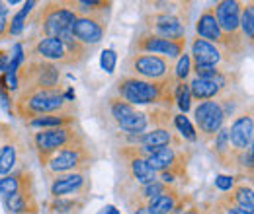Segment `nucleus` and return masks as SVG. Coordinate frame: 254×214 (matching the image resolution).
Masks as SVG:
<instances>
[{
  "label": "nucleus",
  "instance_id": "f257e3e1",
  "mask_svg": "<svg viewBox=\"0 0 254 214\" xmlns=\"http://www.w3.org/2000/svg\"><path fill=\"white\" fill-rule=\"evenodd\" d=\"M174 76L162 82H149L139 78L122 76L116 82V95L127 101L129 105H162V109H170L174 105Z\"/></svg>",
  "mask_w": 254,
  "mask_h": 214
},
{
  "label": "nucleus",
  "instance_id": "f03ea898",
  "mask_svg": "<svg viewBox=\"0 0 254 214\" xmlns=\"http://www.w3.org/2000/svg\"><path fill=\"white\" fill-rule=\"evenodd\" d=\"M74 101H66L63 90H43V88H26L18 90L16 99H12L10 111L18 115L20 119H35L41 115H51V113H61L68 111Z\"/></svg>",
  "mask_w": 254,
  "mask_h": 214
},
{
  "label": "nucleus",
  "instance_id": "7ed1b4c3",
  "mask_svg": "<svg viewBox=\"0 0 254 214\" xmlns=\"http://www.w3.org/2000/svg\"><path fill=\"white\" fill-rule=\"evenodd\" d=\"M39 162L43 171L51 179L55 175H64V173H88L96 162V154L88 146V140H84L49 154Z\"/></svg>",
  "mask_w": 254,
  "mask_h": 214
},
{
  "label": "nucleus",
  "instance_id": "20e7f679",
  "mask_svg": "<svg viewBox=\"0 0 254 214\" xmlns=\"http://www.w3.org/2000/svg\"><path fill=\"white\" fill-rule=\"evenodd\" d=\"M172 6L174 2H153V12L143 16V31L170 41L186 39V16H182L184 4L178 10Z\"/></svg>",
  "mask_w": 254,
  "mask_h": 214
},
{
  "label": "nucleus",
  "instance_id": "39448f33",
  "mask_svg": "<svg viewBox=\"0 0 254 214\" xmlns=\"http://www.w3.org/2000/svg\"><path fill=\"white\" fill-rule=\"evenodd\" d=\"M241 8L243 2L235 0H221L213 6L215 20L221 31V53L223 55H243L247 51V41L241 33Z\"/></svg>",
  "mask_w": 254,
  "mask_h": 214
},
{
  "label": "nucleus",
  "instance_id": "423d86ee",
  "mask_svg": "<svg viewBox=\"0 0 254 214\" xmlns=\"http://www.w3.org/2000/svg\"><path fill=\"white\" fill-rule=\"evenodd\" d=\"M16 80H18V90H26V88L59 90L61 66L41 59H26L16 70Z\"/></svg>",
  "mask_w": 254,
  "mask_h": 214
},
{
  "label": "nucleus",
  "instance_id": "0eeeda50",
  "mask_svg": "<svg viewBox=\"0 0 254 214\" xmlns=\"http://www.w3.org/2000/svg\"><path fill=\"white\" fill-rule=\"evenodd\" d=\"M124 76L149 82H162L172 76V66L166 59L157 55L129 53L124 59Z\"/></svg>",
  "mask_w": 254,
  "mask_h": 214
},
{
  "label": "nucleus",
  "instance_id": "6e6552de",
  "mask_svg": "<svg viewBox=\"0 0 254 214\" xmlns=\"http://www.w3.org/2000/svg\"><path fill=\"white\" fill-rule=\"evenodd\" d=\"M116 158L120 160V166H122L120 179H127L131 185H139V187L157 181V173L149 168L141 146L122 144L116 150Z\"/></svg>",
  "mask_w": 254,
  "mask_h": 214
},
{
  "label": "nucleus",
  "instance_id": "1a4fd4ad",
  "mask_svg": "<svg viewBox=\"0 0 254 214\" xmlns=\"http://www.w3.org/2000/svg\"><path fill=\"white\" fill-rule=\"evenodd\" d=\"M88 140L84 136V132L72 125V127H59V128H43V130H37L33 134V146L37 150L39 160L47 158L49 154L57 152L61 148H66L70 144H78V142H84Z\"/></svg>",
  "mask_w": 254,
  "mask_h": 214
},
{
  "label": "nucleus",
  "instance_id": "9d476101",
  "mask_svg": "<svg viewBox=\"0 0 254 214\" xmlns=\"http://www.w3.org/2000/svg\"><path fill=\"white\" fill-rule=\"evenodd\" d=\"M74 20L76 14L66 6V2H45L35 24L39 26L41 37H59L72 30Z\"/></svg>",
  "mask_w": 254,
  "mask_h": 214
},
{
  "label": "nucleus",
  "instance_id": "9b49d317",
  "mask_svg": "<svg viewBox=\"0 0 254 214\" xmlns=\"http://www.w3.org/2000/svg\"><path fill=\"white\" fill-rule=\"evenodd\" d=\"M186 49V39L180 41H170V39H162L159 35H153L149 31H139L131 45H129V53H147V55H157L162 59H178Z\"/></svg>",
  "mask_w": 254,
  "mask_h": 214
},
{
  "label": "nucleus",
  "instance_id": "f8f14e48",
  "mask_svg": "<svg viewBox=\"0 0 254 214\" xmlns=\"http://www.w3.org/2000/svg\"><path fill=\"white\" fill-rule=\"evenodd\" d=\"M108 14L110 12H94V14H78L72 24V37L86 47H96L102 43L108 31Z\"/></svg>",
  "mask_w": 254,
  "mask_h": 214
},
{
  "label": "nucleus",
  "instance_id": "ddd939ff",
  "mask_svg": "<svg viewBox=\"0 0 254 214\" xmlns=\"http://www.w3.org/2000/svg\"><path fill=\"white\" fill-rule=\"evenodd\" d=\"M193 117H195V125H197L195 136H199L201 142H211L215 138V134L221 130L223 121H225L221 105L217 101H213V99L201 101L195 107Z\"/></svg>",
  "mask_w": 254,
  "mask_h": 214
},
{
  "label": "nucleus",
  "instance_id": "4468645a",
  "mask_svg": "<svg viewBox=\"0 0 254 214\" xmlns=\"http://www.w3.org/2000/svg\"><path fill=\"white\" fill-rule=\"evenodd\" d=\"M26 55H28V59H41V61L55 62L59 66H74L70 53L66 51L64 43L59 37H37V39H33Z\"/></svg>",
  "mask_w": 254,
  "mask_h": 214
},
{
  "label": "nucleus",
  "instance_id": "2eb2a0df",
  "mask_svg": "<svg viewBox=\"0 0 254 214\" xmlns=\"http://www.w3.org/2000/svg\"><path fill=\"white\" fill-rule=\"evenodd\" d=\"M229 130V146L235 152H245L253 148L254 138V117H253V105H249V109L241 111L235 121L231 125Z\"/></svg>",
  "mask_w": 254,
  "mask_h": 214
},
{
  "label": "nucleus",
  "instance_id": "dca6fc26",
  "mask_svg": "<svg viewBox=\"0 0 254 214\" xmlns=\"http://www.w3.org/2000/svg\"><path fill=\"white\" fill-rule=\"evenodd\" d=\"M26 154H28V148L24 140L12 132V136H8L0 144V177L18 171V166L24 164Z\"/></svg>",
  "mask_w": 254,
  "mask_h": 214
},
{
  "label": "nucleus",
  "instance_id": "f3484780",
  "mask_svg": "<svg viewBox=\"0 0 254 214\" xmlns=\"http://www.w3.org/2000/svg\"><path fill=\"white\" fill-rule=\"evenodd\" d=\"M90 189V177L88 173H64L51 177L49 193L53 199H64L70 195H80Z\"/></svg>",
  "mask_w": 254,
  "mask_h": 214
},
{
  "label": "nucleus",
  "instance_id": "a211bd4d",
  "mask_svg": "<svg viewBox=\"0 0 254 214\" xmlns=\"http://www.w3.org/2000/svg\"><path fill=\"white\" fill-rule=\"evenodd\" d=\"M190 95L197 101H209L219 97L229 88V76L225 72H219L213 78H193L190 84Z\"/></svg>",
  "mask_w": 254,
  "mask_h": 214
},
{
  "label": "nucleus",
  "instance_id": "6ab92c4d",
  "mask_svg": "<svg viewBox=\"0 0 254 214\" xmlns=\"http://www.w3.org/2000/svg\"><path fill=\"white\" fill-rule=\"evenodd\" d=\"M4 201H6V209L12 214L37 213V203H35V195H33V179L22 185L18 193L6 197Z\"/></svg>",
  "mask_w": 254,
  "mask_h": 214
},
{
  "label": "nucleus",
  "instance_id": "aec40b11",
  "mask_svg": "<svg viewBox=\"0 0 254 214\" xmlns=\"http://www.w3.org/2000/svg\"><path fill=\"white\" fill-rule=\"evenodd\" d=\"M190 59L197 66H217L223 61V53L217 45H211L197 35L191 41V55Z\"/></svg>",
  "mask_w": 254,
  "mask_h": 214
},
{
  "label": "nucleus",
  "instance_id": "412c9836",
  "mask_svg": "<svg viewBox=\"0 0 254 214\" xmlns=\"http://www.w3.org/2000/svg\"><path fill=\"white\" fill-rule=\"evenodd\" d=\"M195 35L211 45H217L221 47V31L217 26V20H215V10L213 6H207L199 18H197V24H195Z\"/></svg>",
  "mask_w": 254,
  "mask_h": 214
},
{
  "label": "nucleus",
  "instance_id": "4be33fe9",
  "mask_svg": "<svg viewBox=\"0 0 254 214\" xmlns=\"http://www.w3.org/2000/svg\"><path fill=\"white\" fill-rule=\"evenodd\" d=\"M133 113H135V107L118 95H110L108 99H104V115H108V121L116 127H120Z\"/></svg>",
  "mask_w": 254,
  "mask_h": 214
},
{
  "label": "nucleus",
  "instance_id": "5701e85b",
  "mask_svg": "<svg viewBox=\"0 0 254 214\" xmlns=\"http://www.w3.org/2000/svg\"><path fill=\"white\" fill-rule=\"evenodd\" d=\"M30 128H59V127H72L76 125V115L68 113V111H61V113H51V115H41L26 121Z\"/></svg>",
  "mask_w": 254,
  "mask_h": 214
},
{
  "label": "nucleus",
  "instance_id": "b1692460",
  "mask_svg": "<svg viewBox=\"0 0 254 214\" xmlns=\"http://www.w3.org/2000/svg\"><path fill=\"white\" fill-rule=\"evenodd\" d=\"M178 154H180V150H176V146H164V148L153 150L145 160H147L149 168L155 173H160V171H166V170H170L174 166Z\"/></svg>",
  "mask_w": 254,
  "mask_h": 214
},
{
  "label": "nucleus",
  "instance_id": "393cba45",
  "mask_svg": "<svg viewBox=\"0 0 254 214\" xmlns=\"http://www.w3.org/2000/svg\"><path fill=\"white\" fill-rule=\"evenodd\" d=\"M223 203H225L227 207H239V209L247 211L249 214H253V209H254L253 187L245 183L235 185V187H233V193L223 197Z\"/></svg>",
  "mask_w": 254,
  "mask_h": 214
},
{
  "label": "nucleus",
  "instance_id": "a878e982",
  "mask_svg": "<svg viewBox=\"0 0 254 214\" xmlns=\"http://www.w3.org/2000/svg\"><path fill=\"white\" fill-rule=\"evenodd\" d=\"M32 179H33V173L30 170H26V168H22V170H18V171H14L10 175H4V177H0V195L6 199L10 195L18 193L22 185H26L28 181H32Z\"/></svg>",
  "mask_w": 254,
  "mask_h": 214
},
{
  "label": "nucleus",
  "instance_id": "bb28decb",
  "mask_svg": "<svg viewBox=\"0 0 254 214\" xmlns=\"http://www.w3.org/2000/svg\"><path fill=\"white\" fill-rule=\"evenodd\" d=\"M176 203H178V193L170 187L162 195L155 197L153 201H149L147 203V209L153 214H170L176 211Z\"/></svg>",
  "mask_w": 254,
  "mask_h": 214
},
{
  "label": "nucleus",
  "instance_id": "cd10ccee",
  "mask_svg": "<svg viewBox=\"0 0 254 214\" xmlns=\"http://www.w3.org/2000/svg\"><path fill=\"white\" fill-rule=\"evenodd\" d=\"M147 127H149V115H147V111H137V109H135V113H133V115H129V117H127L126 121L122 123L118 128L122 130V134L135 136V134L145 132V130H147Z\"/></svg>",
  "mask_w": 254,
  "mask_h": 214
},
{
  "label": "nucleus",
  "instance_id": "c85d7f7f",
  "mask_svg": "<svg viewBox=\"0 0 254 214\" xmlns=\"http://www.w3.org/2000/svg\"><path fill=\"white\" fill-rule=\"evenodd\" d=\"M170 187L164 183H160L159 179L157 181H153V183H147V185H141L135 193H133V199L137 201V207H147V203L149 201H153L155 197H159L162 195L164 191H168Z\"/></svg>",
  "mask_w": 254,
  "mask_h": 214
},
{
  "label": "nucleus",
  "instance_id": "c756f323",
  "mask_svg": "<svg viewBox=\"0 0 254 214\" xmlns=\"http://www.w3.org/2000/svg\"><path fill=\"white\" fill-rule=\"evenodd\" d=\"M239 26H241V33H243L245 41H249V45H253V39H254V8H253V2H249L247 6L243 4V8H241V20H239Z\"/></svg>",
  "mask_w": 254,
  "mask_h": 214
},
{
  "label": "nucleus",
  "instance_id": "7c9ffc66",
  "mask_svg": "<svg viewBox=\"0 0 254 214\" xmlns=\"http://www.w3.org/2000/svg\"><path fill=\"white\" fill-rule=\"evenodd\" d=\"M33 6H35V2H26L24 6H22V10L18 12V14H14V18H12V22H8V37H12V35H20L24 28H26V18L30 16V12L33 10Z\"/></svg>",
  "mask_w": 254,
  "mask_h": 214
},
{
  "label": "nucleus",
  "instance_id": "2f4dec72",
  "mask_svg": "<svg viewBox=\"0 0 254 214\" xmlns=\"http://www.w3.org/2000/svg\"><path fill=\"white\" fill-rule=\"evenodd\" d=\"M174 101L178 103V107L182 109V113H188L191 107V95L188 82H176L174 86Z\"/></svg>",
  "mask_w": 254,
  "mask_h": 214
},
{
  "label": "nucleus",
  "instance_id": "473e14b6",
  "mask_svg": "<svg viewBox=\"0 0 254 214\" xmlns=\"http://www.w3.org/2000/svg\"><path fill=\"white\" fill-rule=\"evenodd\" d=\"M174 119V127L180 130V134H182V138H186V140H190V142H195L197 140V136H195V128H193V125L190 123V119L184 115V113H178V115H172Z\"/></svg>",
  "mask_w": 254,
  "mask_h": 214
},
{
  "label": "nucleus",
  "instance_id": "72a5a7b5",
  "mask_svg": "<svg viewBox=\"0 0 254 214\" xmlns=\"http://www.w3.org/2000/svg\"><path fill=\"white\" fill-rule=\"evenodd\" d=\"M190 72H191L190 55L182 53V55L178 57L176 66L172 68V76H174V80H176V82H186V80H188V76H190Z\"/></svg>",
  "mask_w": 254,
  "mask_h": 214
},
{
  "label": "nucleus",
  "instance_id": "f704fd0d",
  "mask_svg": "<svg viewBox=\"0 0 254 214\" xmlns=\"http://www.w3.org/2000/svg\"><path fill=\"white\" fill-rule=\"evenodd\" d=\"M76 209H80V203L72 201V199H55L51 203V211L57 214H68L74 213Z\"/></svg>",
  "mask_w": 254,
  "mask_h": 214
},
{
  "label": "nucleus",
  "instance_id": "c9c22d12",
  "mask_svg": "<svg viewBox=\"0 0 254 214\" xmlns=\"http://www.w3.org/2000/svg\"><path fill=\"white\" fill-rule=\"evenodd\" d=\"M100 64H102V70H104V72L112 74V72L116 70V64H118V55H116V51H114V49H106V51L102 53V57H100Z\"/></svg>",
  "mask_w": 254,
  "mask_h": 214
},
{
  "label": "nucleus",
  "instance_id": "e433bc0d",
  "mask_svg": "<svg viewBox=\"0 0 254 214\" xmlns=\"http://www.w3.org/2000/svg\"><path fill=\"white\" fill-rule=\"evenodd\" d=\"M191 68L195 72V78H213L221 72V68H217V66H197V64H193Z\"/></svg>",
  "mask_w": 254,
  "mask_h": 214
},
{
  "label": "nucleus",
  "instance_id": "4c0bfd02",
  "mask_svg": "<svg viewBox=\"0 0 254 214\" xmlns=\"http://www.w3.org/2000/svg\"><path fill=\"white\" fill-rule=\"evenodd\" d=\"M237 183V179L235 177H231V175H219L217 179H215V185L221 189V191H229V189H233Z\"/></svg>",
  "mask_w": 254,
  "mask_h": 214
},
{
  "label": "nucleus",
  "instance_id": "58836bf2",
  "mask_svg": "<svg viewBox=\"0 0 254 214\" xmlns=\"http://www.w3.org/2000/svg\"><path fill=\"white\" fill-rule=\"evenodd\" d=\"M12 132H14V130H12V127H10V125H6V123L0 121V144H2L8 136H12Z\"/></svg>",
  "mask_w": 254,
  "mask_h": 214
},
{
  "label": "nucleus",
  "instance_id": "ea45409f",
  "mask_svg": "<svg viewBox=\"0 0 254 214\" xmlns=\"http://www.w3.org/2000/svg\"><path fill=\"white\" fill-rule=\"evenodd\" d=\"M8 37V20L4 16H0V41Z\"/></svg>",
  "mask_w": 254,
  "mask_h": 214
},
{
  "label": "nucleus",
  "instance_id": "a19ab883",
  "mask_svg": "<svg viewBox=\"0 0 254 214\" xmlns=\"http://www.w3.org/2000/svg\"><path fill=\"white\" fill-rule=\"evenodd\" d=\"M225 211H227V214H249L247 211H243V209H239V207H227Z\"/></svg>",
  "mask_w": 254,
  "mask_h": 214
},
{
  "label": "nucleus",
  "instance_id": "79ce46f5",
  "mask_svg": "<svg viewBox=\"0 0 254 214\" xmlns=\"http://www.w3.org/2000/svg\"><path fill=\"white\" fill-rule=\"evenodd\" d=\"M135 214H153V213H151L147 207H137V209H135Z\"/></svg>",
  "mask_w": 254,
  "mask_h": 214
},
{
  "label": "nucleus",
  "instance_id": "37998d69",
  "mask_svg": "<svg viewBox=\"0 0 254 214\" xmlns=\"http://www.w3.org/2000/svg\"><path fill=\"white\" fill-rule=\"evenodd\" d=\"M8 4H4V2H0V16H6V12H8V8H6Z\"/></svg>",
  "mask_w": 254,
  "mask_h": 214
},
{
  "label": "nucleus",
  "instance_id": "c03bdc74",
  "mask_svg": "<svg viewBox=\"0 0 254 214\" xmlns=\"http://www.w3.org/2000/svg\"><path fill=\"white\" fill-rule=\"evenodd\" d=\"M186 214H199V213H197V209H190V211H188Z\"/></svg>",
  "mask_w": 254,
  "mask_h": 214
},
{
  "label": "nucleus",
  "instance_id": "a18cd8bd",
  "mask_svg": "<svg viewBox=\"0 0 254 214\" xmlns=\"http://www.w3.org/2000/svg\"><path fill=\"white\" fill-rule=\"evenodd\" d=\"M172 214H176V213H172Z\"/></svg>",
  "mask_w": 254,
  "mask_h": 214
}]
</instances>
